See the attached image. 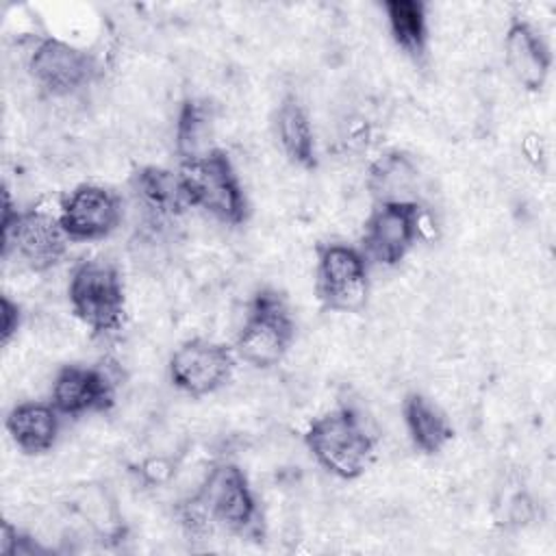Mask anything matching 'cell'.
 <instances>
[{
  "label": "cell",
  "mask_w": 556,
  "mask_h": 556,
  "mask_svg": "<svg viewBox=\"0 0 556 556\" xmlns=\"http://www.w3.org/2000/svg\"><path fill=\"white\" fill-rule=\"evenodd\" d=\"M367 187L376 202H419V167L406 152H387L371 163Z\"/></svg>",
  "instance_id": "obj_16"
},
{
  "label": "cell",
  "mask_w": 556,
  "mask_h": 556,
  "mask_svg": "<svg viewBox=\"0 0 556 556\" xmlns=\"http://www.w3.org/2000/svg\"><path fill=\"white\" fill-rule=\"evenodd\" d=\"M311 456L341 480L361 478L374 456V437L354 408L339 406L319 415L304 432Z\"/></svg>",
  "instance_id": "obj_2"
},
{
  "label": "cell",
  "mask_w": 556,
  "mask_h": 556,
  "mask_svg": "<svg viewBox=\"0 0 556 556\" xmlns=\"http://www.w3.org/2000/svg\"><path fill=\"white\" fill-rule=\"evenodd\" d=\"M387 22L395 46L415 61H421L428 50V13L421 0H387Z\"/></svg>",
  "instance_id": "obj_19"
},
{
  "label": "cell",
  "mask_w": 556,
  "mask_h": 556,
  "mask_svg": "<svg viewBox=\"0 0 556 556\" xmlns=\"http://www.w3.org/2000/svg\"><path fill=\"white\" fill-rule=\"evenodd\" d=\"M0 243L2 258L15 252L28 269L46 271L65 256L70 237L65 235L59 215L43 208L17 211L11 202V193L4 189Z\"/></svg>",
  "instance_id": "obj_5"
},
{
  "label": "cell",
  "mask_w": 556,
  "mask_h": 556,
  "mask_svg": "<svg viewBox=\"0 0 556 556\" xmlns=\"http://www.w3.org/2000/svg\"><path fill=\"white\" fill-rule=\"evenodd\" d=\"M424 230L419 202H376L365 219L361 250L367 261L395 267L413 250Z\"/></svg>",
  "instance_id": "obj_8"
},
{
  "label": "cell",
  "mask_w": 556,
  "mask_h": 556,
  "mask_svg": "<svg viewBox=\"0 0 556 556\" xmlns=\"http://www.w3.org/2000/svg\"><path fill=\"white\" fill-rule=\"evenodd\" d=\"M504 61L521 87L539 91L552 70V50L526 17L513 15L504 35Z\"/></svg>",
  "instance_id": "obj_13"
},
{
  "label": "cell",
  "mask_w": 556,
  "mask_h": 556,
  "mask_svg": "<svg viewBox=\"0 0 556 556\" xmlns=\"http://www.w3.org/2000/svg\"><path fill=\"white\" fill-rule=\"evenodd\" d=\"M174 139H176V152H178L180 161L202 156L215 148V146H211V141H213V109L206 100L187 98L180 104Z\"/></svg>",
  "instance_id": "obj_20"
},
{
  "label": "cell",
  "mask_w": 556,
  "mask_h": 556,
  "mask_svg": "<svg viewBox=\"0 0 556 556\" xmlns=\"http://www.w3.org/2000/svg\"><path fill=\"white\" fill-rule=\"evenodd\" d=\"M295 339V321L285 295L263 287L248 302L243 324L235 339V354L256 369L278 365Z\"/></svg>",
  "instance_id": "obj_3"
},
{
  "label": "cell",
  "mask_w": 556,
  "mask_h": 556,
  "mask_svg": "<svg viewBox=\"0 0 556 556\" xmlns=\"http://www.w3.org/2000/svg\"><path fill=\"white\" fill-rule=\"evenodd\" d=\"M33 80L50 96H72L98 76V63L87 50L56 37H43L28 56Z\"/></svg>",
  "instance_id": "obj_10"
},
{
  "label": "cell",
  "mask_w": 556,
  "mask_h": 556,
  "mask_svg": "<svg viewBox=\"0 0 556 556\" xmlns=\"http://www.w3.org/2000/svg\"><path fill=\"white\" fill-rule=\"evenodd\" d=\"M235 363L237 354L226 343L193 337L176 348L167 371L178 391L191 397H204L219 391L232 378Z\"/></svg>",
  "instance_id": "obj_9"
},
{
  "label": "cell",
  "mask_w": 556,
  "mask_h": 556,
  "mask_svg": "<svg viewBox=\"0 0 556 556\" xmlns=\"http://www.w3.org/2000/svg\"><path fill=\"white\" fill-rule=\"evenodd\" d=\"M11 441L30 456L46 454L54 447L61 430V413L48 402H20L7 415Z\"/></svg>",
  "instance_id": "obj_14"
},
{
  "label": "cell",
  "mask_w": 556,
  "mask_h": 556,
  "mask_svg": "<svg viewBox=\"0 0 556 556\" xmlns=\"http://www.w3.org/2000/svg\"><path fill=\"white\" fill-rule=\"evenodd\" d=\"M274 126H276V137L285 156L298 167L313 169L317 165L315 135H313L311 117L298 96L289 93L282 98L276 111Z\"/></svg>",
  "instance_id": "obj_17"
},
{
  "label": "cell",
  "mask_w": 556,
  "mask_h": 556,
  "mask_svg": "<svg viewBox=\"0 0 556 556\" xmlns=\"http://www.w3.org/2000/svg\"><path fill=\"white\" fill-rule=\"evenodd\" d=\"M178 180L189 208H200L222 224L239 226L250 215V204L239 174L222 148L180 161Z\"/></svg>",
  "instance_id": "obj_1"
},
{
  "label": "cell",
  "mask_w": 556,
  "mask_h": 556,
  "mask_svg": "<svg viewBox=\"0 0 556 556\" xmlns=\"http://www.w3.org/2000/svg\"><path fill=\"white\" fill-rule=\"evenodd\" d=\"M172 473V465L165 463L163 458H148L143 465H141V476L150 482V484H161L169 478Z\"/></svg>",
  "instance_id": "obj_24"
},
{
  "label": "cell",
  "mask_w": 556,
  "mask_h": 556,
  "mask_svg": "<svg viewBox=\"0 0 556 556\" xmlns=\"http://www.w3.org/2000/svg\"><path fill=\"white\" fill-rule=\"evenodd\" d=\"M122 213V200L113 189L83 182L63 198L59 222L70 241H98L119 226Z\"/></svg>",
  "instance_id": "obj_11"
},
{
  "label": "cell",
  "mask_w": 556,
  "mask_h": 556,
  "mask_svg": "<svg viewBox=\"0 0 556 556\" xmlns=\"http://www.w3.org/2000/svg\"><path fill=\"white\" fill-rule=\"evenodd\" d=\"M130 191L143 213L154 222L174 219L185 208H189L180 189L178 174L165 167L146 165L135 169L130 176Z\"/></svg>",
  "instance_id": "obj_15"
},
{
  "label": "cell",
  "mask_w": 556,
  "mask_h": 556,
  "mask_svg": "<svg viewBox=\"0 0 556 556\" xmlns=\"http://www.w3.org/2000/svg\"><path fill=\"white\" fill-rule=\"evenodd\" d=\"M534 517H536V504L528 491H517L515 495L508 497V506L504 515V521L508 528H515V530L526 528L534 521Z\"/></svg>",
  "instance_id": "obj_22"
},
{
  "label": "cell",
  "mask_w": 556,
  "mask_h": 556,
  "mask_svg": "<svg viewBox=\"0 0 556 556\" xmlns=\"http://www.w3.org/2000/svg\"><path fill=\"white\" fill-rule=\"evenodd\" d=\"M402 413H404L408 437L421 454H428V456L439 454L454 439V428L450 419L426 395L417 391L408 393L404 397Z\"/></svg>",
  "instance_id": "obj_18"
},
{
  "label": "cell",
  "mask_w": 556,
  "mask_h": 556,
  "mask_svg": "<svg viewBox=\"0 0 556 556\" xmlns=\"http://www.w3.org/2000/svg\"><path fill=\"white\" fill-rule=\"evenodd\" d=\"M67 300L72 313L93 334L113 332L124 321V280L111 263L89 258L74 265L67 282Z\"/></svg>",
  "instance_id": "obj_6"
},
{
  "label": "cell",
  "mask_w": 556,
  "mask_h": 556,
  "mask_svg": "<svg viewBox=\"0 0 556 556\" xmlns=\"http://www.w3.org/2000/svg\"><path fill=\"white\" fill-rule=\"evenodd\" d=\"M0 339H2V345H7L20 330V324H22V308L17 302H13L7 293L0 295Z\"/></svg>",
  "instance_id": "obj_23"
},
{
  "label": "cell",
  "mask_w": 556,
  "mask_h": 556,
  "mask_svg": "<svg viewBox=\"0 0 556 556\" xmlns=\"http://www.w3.org/2000/svg\"><path fill=\"white\" fill-rule=\"evenodd\" d=\"M211 526L241 536L261 532V510L243 469L235 463H215L191 495Z\"/></svg>",
  "instance_id": "obj_4"
},
{
  "label": "cell",
  "mask_w": 556,
  "mask_h": 556,
  "mask_svg": "<svg viewBox=\"0 0 556 556\" xmlns=\"http://www.w3.org/2000/svg\"><path fill=\"white\" fill-rule=\"evenodd\" d=\"M369 261L361 248L324 243L317 248L315 293L321 308L332 313H358L367 304Z\"/></svg>",
  "instance_id": "obj_7"
},
{
  "label": "cell",
  "mask_w": 556,
  "mask_h": 556,
  "mask_svg": "<svg viewBox=\"0 0 556 556\" xmlns=\"http://www.w3.org/2000/svg\"><path fill=\"white\" fill-rule=\"evenodd\" d=\"M39 552H43V547H39L30 534L22 532L11 521H2L0 554H4V556H17V554L30 556V554H39Z\"/></svg>",
  "instance_id": "obj_21"
},
{
  "label": "cell",
  "mask_w": 556,
  "mask_h": 556,
  "mask_svg": "<svg viewBox=\"0 0 556 556\" xmlns=\"http://www.w3.org/2000/svg\"><path fill=\"white\" fill-rule=\"evenodd\" d=\"M50 404L63 417L104 413L115 404V382L96 365H63L52 382Z\"/></svg>",
  "instance_id": "obj_12"
}]
</instances>
